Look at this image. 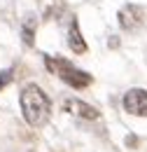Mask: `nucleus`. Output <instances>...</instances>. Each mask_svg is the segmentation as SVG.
I'll return each instance as SVG.
<instances>
[{
    "label": "nucleus",
    "instance_id": "nucleus-6",
    "mask_svg": "<svg viewBox=\"0 0 147 152\" xmlns=\"http://www.w3.org/2000/svg\"><path fill=\"white\" fill-rule=\"evenodd\" d=\"M68 47L73 49V54H87V42L79 33V21L73 17L70 26H68Z\"/></svg>",
    "mask_w": 147,
    "mask_h": 152
},
{
    "label": "nucleus",
    "instance_id": "nucleus-3",
    "mask_svg": "<svg viewBox=\"0 0 147 152\" xmlns=\"http://www.w3.org/2000/svg\"><path fill=\"white\" fill-rule=\"evenodd\" d=\"M117 21H119V28L126 31V33H135L138 28H143L145 23V10L140 5H124L119 12H117Z\"/></svg>",
    "mask_w": 147,
    "mask_h": 152
},
{
    "label": "nucleus",
    "instance_id": "nucleus-2",
    "mask_svg": "<svg viewBox=\"0 0 147 152\" xmlns=\"http://www.w3.org/2000/svg\"><path fill=\"white\" fill-rule=\"evenodd\" d=\"M44 63H47V68H49V73H54L58 75L68 87H73V89H84V87H89L93 82V77L89 73H84V70H79V68H75L73 63H68L65 58H52V56H44Z\"/></svg>",
    "mask_w": 147,
    "mask_h": 152
},
{
    "label": "nucleus",
    "instance_id": "nucleus-7",
    "mask_svg": "<svg viewBox=\"0 0 147 152\" xmlns=\"http://www.w3.org/2000/svg\"><path fill=\"white\" fill-rule=\"evenodd\" d=\"M35 28H37L35 17H26L23 28H21V38H23V42H26L28 47H33V45H35Z\"/></svg>",
    "mask_w": 147,
    "mask_h": 152
},
{
    "label": "nucleus",
    "instance_id": "nucleus-1",
    "mask_svg": "<svg viewBox=\"0 0 147 152\" xmlns=\"http://www.w3.org/2000/svg\"><path fill=\"white\" fill-rule=\"evenodd\" d=\"M19 103H21V113L23 119L31 126H44L49 115H52V101L37 84H26L19 94Z\"/></svg>",
    "mask_w": 147,
    "mask_h": 152
},
{
    "label": "nucleus",
    "instance_id": "nucleus-9",
    "mask_svg": "<svg viewBox=\"0 0 147 152\" xmlns=\"http://www.w3.org/2000/svg\"><path fill=\"white\" fill-rule=\"evenodd\" d=\"M9 82H12V70H2V73H0V91H2Z\"/></svg>",
    "mask_w": 147,
    "mask_h": 152
},
{
    "label": "nucleus",
    "instance_id": "nucleus-5",
    "mask_svg": "<svg viewBox=\"0 0 147 152\" xmlns=\"http://www.w3.org/2000/svg\"><path fill=\"white\" fill-rule=\"evenodd\" d=\"M63 110L70 115H77L82 119H98V110L93 105H89V103L79 101V98H65L63 101Z\"/></svg>",
    "mask_w": 147,
    "mask_h": 152
},
{
    "label": "nucleus",
    "instance_id": "nucleus-8",
    "mask_svg": "<svg viewBox=\"0 0 147 152\" xmlns=\"http://www.w3.org/2000/svg\"><path fill=\"white\" fill-rule=\"evenodd\" d=\"M42 12L47 19H56L63 12V0H42Z\"/></svg>",
    "mask_w": 147,
    "mask_h": 152
},
{
    "label": "nucleus",
    "instance_id": "nucleus-4",
    "mask_svg": "<svg viewBox=\"0 0 147 152\" xmlns=\"http://www.w3.org/2000/svg\"><path fill=\"white\" fill-rule=\"evenodd\" d=\"M122 105L129 115H135V117H147V91L145 89H129L124 98H122Z\"/></svg>",
    "mask_w": 147,
    "mask_h": 152
}]
</instances>
